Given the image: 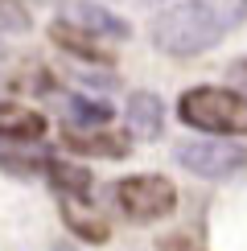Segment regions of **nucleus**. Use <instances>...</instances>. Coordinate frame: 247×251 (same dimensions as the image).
Returning a JSON list of instances; mask_svg holds the SVG:
<instances>
[{
	"instance_id": "obj_4",
	"label": "nucleus",
	"mask_w": 247,
	"mask_h": 251,
	"mask_svg": "<svg viewBox=\"0 0 247 251\" xmlns=\"http://www.w3.org/2000/svg\"><path fill=\"white\" fill-rule=\"evenodd\" d=\"M177 165L185 173L202 177V181H231L247 169V149L235 140H222V136H210V140H185L173 149Z\"/></svg>"
},
{
	"instance_id": "obj_12",
	"label": "nucleus",
	"mask_w": 247,
	"mask_h": 251,
	"mask_svg": "<svg viewBox=\"0 0 247 251\" xmlns=\"http://www.w3.org/2000/svg\"><path fill=\"white\" fill-rule=\"evenodd\" d=\"M111 116H116V107H107L99 99H87V95H74L66 103V120L74 124V132H99Z\"/></svg>"
},
{
	"instance_id": "obj_14",
	"label": "nucleus",
	"mask_w": 247,
	"mask_h": 251,
	"mask_svg": "<svg viewBox=\"0 0 247 251\" xmlns=\"http://www.w3.org/2000/svg\"><path fill=\"white\" fill-rule=\"evenodd\" d=\"M157 251H202L198 243H194L190 235H169V239H161V247Z\"/></svg>"
},
{
	"instance_id": "obj_16",
	"label": "nucleus",
	"mask_w": 247,
	"mask_h": 251,
	"mask_svg": "<svg viewBox=\"0 0 247 251\" xmlns=\"http://www.w3.org/2000/svg\"><path fill=\"white\" fill-rule=\"evenodd\" d=\"M144 8H169V0H140Z\"/></svg>"
},
{
	"instance_id": "obj_3",
	"label": "nucleus",
	"mask_w": 247,
	"mask_h": 251,
	"mask_svg": "<svg viewBox=\"0 0 247 251\" xmlns=\"http://www.w3.org/2000/svg\"><path fill=\"white\" fill-rule=\"evenodd\" d=\"M111 202L120 206L124 218L132 223H161L177 210V190L161 173H136L111 185Z\"/></svg>"
},
{
	"instance_id": "obj_5",
	"label": "nucleus",
	"mask_w": 247,
	"mask_h": 251,
	"mask_svg": "<svg viewBox=\"0 0 247 251\" xmlns=\"http://www.w3.org/2000/svg\"><path fill=\"white\" fill-rule=\"evenodd\" d=\"M62 21H70L74 29H82V33H91V37H99V41H128L132 37L128 21L116 17L111 8L95 4V0H74V4H66Z\"/></svg>"
},
{
	"instance_id": "obj_10",
	"label": "nucleus",
	"mask_w": 247,
	"mask_h": 251,
	"mask_svg": "<svg viewBox=\"0 0 247 251\" xmlns=\"http://www.w3.org/2000/svg\"><path fill=\"white\" fill-rule=\"evenodd\" d=\"M66 149L70 152H82V156H107V161H116V156H128L132 144L124 140V136L116 132H74V128H66Z\"/></svg>"
},
{
	"instance_id": "obj_1",
	"label": "nucleus",
	"mask_w": 247,
	"mask_h": 251,
	"mask_svg": "<svg viewBox=\"0 0 247 251\" xmlns=\"http://www.w3.org/2000/svg\"><path fill=\"white\" fill-rule=\"evenodd\" d=\"M177 116L181 124L198 128L206 136H247V95L231 87H190L177 99Z\"/></svg>"
},
{
	"instance_id": "obj_2",
	"label": "nucleus",
	"mask_w": 247,
	"mask_h": 251,
	"mask_svg": "<svg viewBox=\"0 0 247 251\" xmlns=\"http://www.w3.org/2000/svg\"><path fill=\"white\" fill-rule=\"evenodd\" d=\"M148 37H152V46H157L161 54H169V58H194V54H206V50L219 41V29L185 0V4H169V8H161V13L152 17Z\"/></svg>"
},
{
	"instance_id": "obj_7",
	"label": "nucleus",
	"mask_w": 247,
	"mask_h": 251,
	"mask_svg": "<svg viewBox=\"0 0 247 251\" xmlns=\"http://www.w3.org/2000/svg\"><path fill=\"white\" fill-rule=\"evenodd\" d=\"M49 41L62 50V54H70V58H82V62H91V66H111L116 62V50L111 46H103L99 37H91V33H82V29H74L70 21H49Z\"/></svg>"
},
{
	"instance_id": "obj_11",
	"label": "nucleus",
	"mask_w": 247,
	"mask_h": 251,
	"mask_svg": "<svg viewBox=\"0 0 247 251\" xmlns=\"http://www.w3.org/2000/svg\"><path fill=\"white\" fill-rule=\"evenodd\" d=\"M46 177H49V185L58 190V198H82V202H87L91 173L82 169V165H74V161H49L46 165Z\"/></svg>"
},
{
	"instance_id": "obj_8",
	"label": "nucleus",
	"mask_w": 247,
	"mask_h": 251,
	"mask_svg": "<svg viewBox=\"0 0 247 251\" xmlns=\"http://www.w3.org/2000/svg\"><path fill=\"white\" fill-rule=\"evenodd\" d=\"M46 116L37 107H25L17 99H0V140H13V144H33L46 136Z\"/></svg>"
},
{
	"instance_id": "obj_6",
	"label": "nucleus",
	"mask_w": 247,
	"mask_h": 251,
	"mask_svg": "<svg viewBox=\"0 0 247 251\" xmlns=\"http://www.w3.org/2000/svg\"><path fill=\"white\" fill-rule=\"evenodd\" d=\"M124 128L132 140H157L165 132V103L157 91H132L124 103Z\"/></svg>"
},
{
	"instance_id": "obj_17",
	"label": "nucleus",
	"mask_w": 247,
	"mask_h": 251,
	"mask_svg": "<svg viewBox=\"0 0 247 251\" xmlns=\"http://www.w3.org/2000/svg\"><path fill=\"white\" fill-rule=\"evenodd\" d=\"M54 251H70V247H54Z\"/></svg>"
},
{
	"instance_id": "obj_13",
	"label": "nucleus",
	"mask_w": 247,
	"mask_h": 251,
	"mask_svg": "<svg viewBox=\"0 0 247 251\" xmlns=\"http://www.w3.org/2000/svg\"><path fill=\"white\" fill-rule=\"evenodd\" d=\"M190 4L198 8V13L210 21L214 29H219V37H222V33H231V29L243 21V13H247V8H243L247 0H190Z\"/></svg>"
},
{
	"instance_id": "obj_9",
	"label": "nucleus",
	"mask_w": 247,
	"mask_h": 251,
	"mask_svg": "<svg viewBox=\"0 0 247 251\" xmlns=\"http://www.w3.org/2000/svg\"><path fill=\"white\" fill-rule=\"evenodd\" d=\"M58 202H62V223L70 226L74 239H82V243H107L111 239L107 218H99L82 198H58Z\"/></svg>"
},
{
	"instance_id": "obj_15",
	"label": "nucleus",
	"mask_w": 247,
	"mask_h": 251,
	"mask_svg": "<svg viewBox=\"0 0 247 251\" xmlns=\"http://www.w3.org/2000/svg\"><path fill=\"white\" fill-rule=\"evenodd\" d=\"M231 75H235V82H239V87H247V58H243V62H235Z\"/></svg>"
}]
</instances>
